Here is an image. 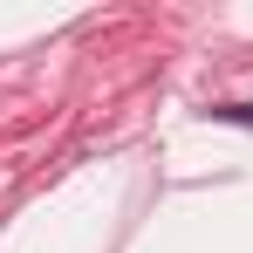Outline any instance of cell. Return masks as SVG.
Instances as JSON below:
<instances>
[{"mask_svg": "<svg viewBox=\"0 0 253 253\" xmlns=\"http://www.w3.org/2000/svg\"><path fill=\"white\" fill-rule=\"evenodd\" d=\"M212 117H226V124H253V103H240V110H212Z\"/></svg>", "mask_w": 253, "mask_h": 253, "instance_id": "cell-1", "label": "cell"}]
</instances>
